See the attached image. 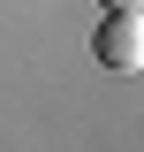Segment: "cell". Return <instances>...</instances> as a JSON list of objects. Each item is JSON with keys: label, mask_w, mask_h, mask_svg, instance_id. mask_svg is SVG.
<instances>
[{"label": "cell", "mask_w": 144, "mask_h": 152, "mask_svg": "<svg viewBox=\"0 0 144 152\" xmlns=\"http://www.w3.org/2000/svg\"><path fill=\"white\" fill-rule=\"evenodd\" d=\"M106 8H129V15H144V0H106Z\"/></svg>", "instance_id": "2"}, {"label": "cell", "mask_w": 144, "mask_h": 152, "mask_svg": "<svg viewBox=\"0 0 144 152\" xmlns=\"http://www.w3.org/2000/svg\"><path fill=\"white\" fill-rule=\"evenodd\" d=\"M91 53H99V69H114V76H144V15L106 8L99 31H91Z\"/></svg>", "instance_id": "1"}]
</instances>
